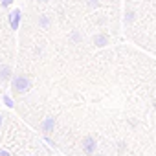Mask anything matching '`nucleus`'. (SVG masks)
<instances>
[{
    "label": "nucleus",
    "instance_id": "1",
    "mask_svg": "<svg viewBox=\"0 0 156 156\" xmlns=\"http://www.w3.org/2000/svg\"><path fill=\"white\" fill-rule=\"evenodd\" d=\"M0 156H11V154H9L8 151H4V149H2V151H0Z\"/></svg>",
    "mask_w": 156,
    "mask_h": 156
},
{
    "label": "nucleus",
    "instance_id": "2",
    "mask_svg": "<svg viewBox=\"0 0 156 156\" xmlns=\"http://www.w3.org/2000/svg\"><path fill=\"white\" fill-rule=\"evenodd\" d=\"M0 123H2V114H0Z\"/></svg>",
    "mask_w": 156,
    "mask_h": 156
}]
</instances>
